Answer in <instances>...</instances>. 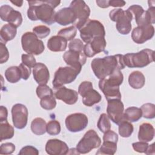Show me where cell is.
I'll return each mask as SVG.
<instances>
[{
  "instance_id": "cell-1",
  "label": "cell",
  "mask_w": 155,
  "mask_h": 155,
  "mask_svg": "<svg viewBox=\"0 0 155 155\" xmlns=\"http://www.w3.org/2000/svg\"><path fill=\"white\" fill-rule=\"evenodd\" d=\"M28 9L27 16L31 21L40 20L48 25L54 24L55 21L54 8L59 5L60 1H28Z\"/></svg>"
},
{
  "instance_id": "cell-2",
  "label": "cell",
  "mask_w": 155,
  "mask_h": 155,
  "mask_svg": "<svg viewBox=\"0 0 155 155\" xmlns=\"http://www.w3.org/2000/svg\"><path fill=\"white\" fill-rule=\"evenodd\" d=\"M123 56L117 54L93 59L91 62V67L94 75L97 78L102 79L108 77L116 70L124 69L125 65Z\"/></svg>"
},
{
  "instance_id": "cell-3",
  "label": "cell",
  "mask_w": 155,
  "mask_h": 155,
  "mask_svg": "<svg viewBox=\"0 0 155 155\" xmlns=\"http://www.w3.org/2000/svg\"><path fill=\"white\" fill-rule=\"evenodd\" d=\"M124 76L120 70H117L108 77L100 79L99 88L107 101L121 99L119 86L122 84Z\"/></svg>"
},
{
  "instance_id": "cell-4",
  "label": "cell",
  "mask_w": 155,
  "mask_h": 155,
  "mask_svg": "<svg viewBox=\"0 0 155 155\" xmlns=\"http://www.w3.org/2000/svg\"><path fill=\"white\" fill-rule=\"evenodd\" d=\"M154 51L145 48L137 53H129L123 56L125 66L129 68H143L154 61Z\"/></svg>"
},
{
  "instance_id": "cell-5",
  "label": "cell",
  "mask_w": 155,
  "mask_h": 155,
  "mask_svg": "<svg viewBox=\"0 0 155 155\" xmlns=\"http://www.w3.org/2000/svg\"><path fill=\"white\" fill-rule=\"evenodd\" d=\"M110 18L115 22L117 30L122 35H128L131 30L133 15L128 10L122 8H115L110 11Z\"/></svg>"
},
{
  "instance_id": "cell-6",
  "label": "cell",
  "mask_w": 155,
  "mask_h": 155,
  "mask_svg": "<svg viewBox=\"0 0 155 155\" xmlns=\"http://www.w3.org/2000/svg\"><path fill=\"white\" fill-rule=\"evenodd\" d=\"M82 41L86 44L97 37H105V31L103 24L95 19H88L79 30Z\"/></svg>"
},
{
  "instance_id": "cell-7",
  "label": "cell",
  "mask_w": 155,
  "mask_h": 155,
  "mask_svg": "<svg viewBox=\"0 0 155 155\" xmlns=\"http://www.w3.org/2000/svg\"><path fill=\"white\" fill-rule=\"evenodd\" d=\"M81 68L71 66L60 67L56 71L52 85L54 89L64 86L65 84L73 82L79 74Z\"/></svg>"
},
{
  "instance_id": "cell-8",
  "label": "cell",
  "mask_w": 155,
  "mask_h": 155,
  "mask_svg": "<svg viewBox=\"0 0 155 155\" xmlns=\"http://www.w3.org/2000/svg\"><path fill=\"white\" fill-rule=\"evenodd\" d=\"M22 49L27 53L33 55H39L45 50L43 42L32 32L28 31L24 33L21 37Z\"/></svg>"
},
{
  "instance_id": "cell-9",
  "label": "cell",
  "mask_w": 155,
  "mask_h": 155,
  "mask_svg": "<svg viewBox=\"0 0 155 155\" xmlns=\"http://www.w3.org/2000/svg\"><path fill=\"white\" fill-rule=\"evenodd\" d=\"M101 139L94 130L87 131L76 145V151L79 154H87L93 149L100 147Z\"/></svg>"
},
{
  "instance_id": "cell-10",
  "label": "cell",
  "mask_w": 155,
  "mask_h": 155,
  "mask_svg": "<svg viewBox=\"0 0 155 155\" xmlns=\"http://www.w3.org/2000/svg\"><path fill=\"white\" fill-rule=\"evenodd\" d=\"M82 98V103L87 107H91L99 103L102 99L100 93L93 88V84L90 81H84L80 84L78 92Z\"/></svg>"
},
{
  "instance_id": "cell-11",
  "label": "cell",
  "mask_w": 155,
  "mask_h": 155,
  "mask_svg": "<svg viewBox=\"0 0 155 155\" xmlns=\"http://www.w3.org/2000/svg\"><path fill=\"white\" fill-rule=\"evenodd\" d=\"M70 7L74 11L76 20L74 23V27L79 30L87 21L90 15V8L85 1L74 0L71 2Z\"/></svg>"
},
{
  "instance_id": "cell-12",
  "label": "cell",
  "mask_w": 155,
  "mask_h": 155,
  "mask_svg": "<svg viewBox=\"0 0 155 155\" xmlns=\"http://www.w3.org/2000/svg\"><path fill=\"white\" fill-rule=\"evenodd\" d=\"M87 116L81 113H76L68 115L65 120L67 129L73 133L80 132L88 125Z\"/></svg>"
},
{
  "instance_id": "cell-13",
  "label": "cell",
  "mask_w": 155,
  "mask_h": 155,
  "mask_svg": "<svg viewBox=\"0 0 155 155\" xmlns=\"http://www.w3.org/2000/svg\"><path fill=\"white\" fill-rule=\"evenodd\" d=\"M107 113L108 117L117 125L125 120L124 117V105L121 99H111L108 101Z\"/></svg>"
},
{
  "instance_id": "cell-14",
  "label": "cell",
  "mask_w": 155,
  "mask_h": 155,
  "mask_svg": "<svg viewBox=\"0 0 155 155\" xmlns=\"http://www.w3.org/2000/svg\"><path fill=\"white\" fill-rule=\"evenodd\" d=\"M28 111L25 105L16 104L12 108V116L13 125L17 129L24 128L27 124Z\"/></svg>"
},
{
  "instance_id": "cell-15",
  "label": "cell",
  "mask_w": 155,
  "mask_h": 155,
  "mask_svg": "<svg viewBox=\"0 0 155 155\" xmlns=\"http://www.w3.org/2000/svg\"><path fill=\"white\" fill-rule=\"evenodd\" d=\"M0 17L3 21L8 22L15 26L19 27L22 22V16L19 11L15 10L8 5H2L0 7Z\"/></svg>"
},
{
  "instance_id": "cell-16",
  "label": "cell",
  "mask_w": 155,
  "mask_h": 155,
  "mask_svg": "<svg viewBox=\"0 0 155 155\" xmlns=\"http://www.w3.org/2000/svg\"><path fill=\"white\" fill-rule=\"evenodd\" d=\"M154 34V28L153 25H140L135 27L131 32L133 41L139 44H142L151 39Z\"/></svg>"
},
{
  "instance_id": "cell-17",
  "label": "cell",
  "mask_w": 155,
  "mask_h": 155,
  "mask_svg": "<svg viewBox=\"0 0 155 155\" xmlns=\"http://www.w3.org/2000/svg\"><path fill=\"white\" fill-rule=\"evenodd\" d=\"M107 42L105 37H97L84 45L83 52L88 58H91L105 49Z\"/></svg>"
},
{
  "instance_id": "cell-18",
  "label": "cell",
  "mask_w": 155,
  "mask_h": 155,
  "mask_svg": "<svg viewBox=\"0 0 155 155\" xmlns=\"http://www.w3.org/2000/svg\"><path fill=\"white\" fill-rule=\"evenodd\" d=\"M63 59L65 63L71 67L81 68L87 61V56L84 52L68 50L63 55Z\"/></svg>"
},
{
  "instance_id": "cell-19",
  "label": "cell",
  "mask_w": 155,
  "mask_h": 155,
  "mask_svg": "<svg viewBox=\"0 0 155 155\" xmlns=\"http://www.w3.org/2000/svg\"><path fill=\"white\" fill-rule=\"evenodd\" d=\"M45 150L50 155L67 154L69 151L67 143L58 139H49L46 143Z\"/></svg>"
},
{
  "instance_id": "cell-20",
  "label": "cell",
  "mask_w": 155,
  "mask_h": 155,
  "mask_svg": "<svg viewBox=\"0 0 155 155\" xmlns=\"http://www.w3.org/2000/svg\"><path fill=\"white\" fill-rule=\"evenodd\" d=\"M54 97L68 105H73L78 100V93L73 89L62 86L55 89Z\"/></svg>"
},
{
  "instance_id": "cell-21",
  "label": "cell",
  "mask_w": 155,
  "mask_h": 155,
  "mask_svg": "<svg viewBox=\"0 0 155 155\" xmlns=\"http://www.w3.org/2000/svg\"><path fill=\"white\" fill-rule=\"evenodd\" d=\"M76 20L75 13L70 7L61 8L55 14V21L61 25L74 24Z\"/></svg>"
},
{
  "instance_id": "cell-22",
  "label": "cell",
  "mask_w": 155,
  "mask_h": 155,
  "mask_svg": "<svg viewBox=\"0 0 155 155\" xmlns=\"http://www.w3.org/2000/svg\"><path fill=\"white\" fill-rule=\"evenodd\" d=\"M33 78L39 85H46L50 78V73L47 66L41 63H36L33 70Z\"/></svg>"
},
{
  "instance_id": "cell-23",
  "label": "cell",
  "mask_w": 155,
  "mask_h": 155,
  "mask_svg": "<svg viewBox=\"0 0 155 155\" xmlns=\"http://www.w3.org/2000/svg\"><path fill=\"white\" fill-rule=\"evenodd\" d=\"M67 47V41L63 37L56 35L51 37L47 41V47L51 51H63Z\"/></svg>"
},
{
  "instance_id": "cell-24",
  "label": "cell",
  "mask_w": 155,
  "mask_h": 155,
  "mask_svg": "<svg viewBox=\"0 0 155 155\" xmlns=\"http://www.w3.org/2000/svg\"><path fill=\"white\" fill-rule=\"evenodd\" d=\"M154 136L153 126L149 123H143L139 126L138 139L139 141L148 142L151 141Z\"/></svg>"
},
{
  "instance_id": "cell-25",
  "label": "cell",
  "mask_w": 155,
  "mask_h": 155,
  "mask_svg": "<svg viewBox=\"0 0 155 155\" xmlns=\"http://www.w3.org/2000/svg\"><path fill=\"white\" fill-rule=\"evenodd\" d=\"M16 27L11 24H7L3 25L0 31L1 42L5 44L9 41L15 38L16 35Z\"/></svg>"
},
{
  "instance_id": "cell-26",
  "label": "cell",
  "mask_w": 155,
  "mask_h": 155,
  "mask_svg": "<svg viewBox=\"0 0 155 155\" xmlns=\"http://www.w3.org/2000/svg\"><path fill=\"white\" fill-rule=\"evenodd\" d=\"M145 83V78L143 74L139 71H134L128 77V84L134 89H140Z\"/></svg>"
},
{
  "instance_id": "cell-27",
  "label": "cell",
  "mask_w": 155,
  "mask_h": 155,
  "mask_svg": "<svg viewBox=\"0 0 155 155\" xmlns=\"http://www.w3.org/2000/svg\"><path fill=\"white\" fill-rule=\"evenodd\" d=\"M142 116V111L140 108L136 107H128L124 113V119L130 122L138 121Z\"/></svg>"
},
{
  "instance_id": "cell-28",
  "label": "cell",
  "mask_w": 155,
  "mask_h": 155,
  "mask_svg": "<svg viewBox=\"0 0 155 155\" xmlns=\"http://www.w3.org/2000/svg\"><path fill=\"white\" fill-rule=\"evenodd\" d=\"M47 128V124L44 119L41 117L35 118L31 123V130L36 135L45 134Z\"/></svg>"
},
{
  "instance_id": "cell-29",
  "label": "cell",
  "mask_w": 155,
  "mask_h": 155,
  "mask_svg": "<svg viewBox=\"0 0 155 155\" xmlns=\"http://www.w3.org/2000/svg\"><path fill=\"white\" fill-rule=\"evenodd\" d=\"M5 78L10 83H16L22 78L21 72L18 66H12L5 71Z\"/></svg>"
},
{
  "instance_id": "cell-30",
  "label": "cell",
  "mask_w": 155,
  "mask_h": 155,
  "mask_svg": "<svg viewBox=\"0 0 155 155\" xmlns=\"http://www.w3.org/2000/svg\"><path fill=\"white\" fill-rule=\"evenodd\" d=\"M15 133L13 127L8 121L0 122V141L9 139L13 137Z\"/></svg>"
},
{
  "instance_id": "cell-31",
  "label": "cell",
  "mask_w": 155,
  "mask_h": 155,
  "mask_svg": "<svg viewBox=\"0 0 155 155\" xmlns=\"http://www.w3.org/2000/svg\"><path fill=\"white\" fill-rule=\"evenodd\" d=\"M117 151V143L109 141L104 140L101 147L96 152V154H114Z\"/></svg>"
},
{
  "instance_id": "cell-32",
  "label": "cell",
  "mask_w": 155,
  "mask_h": 155,
  "mask_svg": "<svg viewBox=\"0 0 155 155\" xmlns=\"http://www.w3.org/2000/svg\"><path fill=\"white\" fill-rule=\"evenodd\" d=\"M133 130V125L127 120H124L119 124V134L122 137H129L132 134Z\"/></svg>"
},
{
  "instance_id": "cell-33",
  "label": "cell",
  "mask_w": 155,
  "mask_h": 155,
  "mask_svg": "<svg viewBox=\"0 0 155 155\" xmlns=\"http://www.w3.org/2000/svg\"><path fill=\"white\" fill-rule=\"evenodd\" d=\"M97 126L99 130L103 133H105L110 130L111 123L110 121V118L107 114L102 113L101 114L97 121Z\"/></svg>"
},
{
  "instance_id": "cell-34",
  "label": "cell",
  "mask_w": 155,
  "mask_h": 155,
  "mask_svg": "<svg viewBox=\"0 0 155 155\" xmlns=\"http://www.w3.org/2000/svg\"><path fill=\"white\" fill-rule=\"evenodd\" d=\"M40 105L44 110H51L54 109L56 105V101L54 95L47 96L41 99Z\"/></svg>"
},
{
  "instance_id": "cell-35",
  "label": "cell",
  "mask_w": 155,
  "mask_h": 155,
  "mask_svg": "<svg viewBox=\"0 0 155 155\" xmlns=\"http://www.w3.org/2000/svg\"><path fill=\"white\" fill-rule=\"evenodd\" d=\"M140 110L142 115L146 119H153L155 117V105L152 103H146L143 104Z\"/></svg>"
},
{
  "instance_id": "cell-36",
  "label": "cell",
  "mask_w": 155,
  "mask_h": 155,
  "mask_svg": "<svg viewBox=\"0 0 155 155\" xmlns=\"http://www.w3.org/2000/svg\"><path fill=\"white\" fill-rule=\"evenodd\" d=\"M76 33L77 28L73 25L61 29L58 31V35L64 38L68 41L73 40V38L76 36Z\"/></svg>"
},
{
  "instance_id": "cell-37",
  "label": "cell",
  "mask_w": 155,
  "mask_h": 155,
  "mask_svg": "<svg viewBox=\"0 0 155 155\" xmlns=\"http://www.w3.org/2000/svg\"><path fill=\"white\" fill-rule=\"evenodd\" d=\"M46 131L48 134L52 136L59 134L61 132L60 123L56 120H52L49 121L47 124Z\"/></svg>"
},
{
  "instance_id": "cell-38",
  "label": "cell",
  "mask_w": 155,
  "mask_h": 155,
  "mask_svg": "<svg viewBox=\"0 0 155 155\" xmlns=\"http://www.w3.org/2000/svg\"><path fill=\"white\" fill-rule=\"evenodd\" d=\"M33 33L39 39H43L49 35L50 29L45 25H38L33 28Z\"/></svg>"
},
{
  "instance_id": "cell-39",
  "label": "cell",
  "mask_w": 155,
  "mask_h": 155,
  "mask_svg": "<svg viewBox=\"0 0 155 155\" xmlns=\"http://www.w3.org/2000/svg\"><path fill=\"white\" fill-rule=\"evenodd\" d=\"M36 93L38 97L40 99H42L47 96L53 95L52 89H51L47 85H39L36 88Z\"/></svg>"
},
{
  "instance_id": "cell-40",
  "label": "cell",
  "mask_w": 155,
  "mask_h": 155,
  "mask_svg": "<svg viewBox=\"0 0 155 155\" xmlns=\"http://www.w3.org/2000/svg\"><path fill=\"white\" fill-rule=\"evenodd\" d=\"M84 45L83 42L79 39H74L68 44V48L70 50L76 51H83Z\"/></svg>"
},
{
  "instance_id": "cell-41",
  "label": "cell",
  "mask_w": 155,
  "mask_h": 155,
  "mask_svg": "<svg viewBox=\"0 0 155 155\" xmlns=\"http://www.w3.org/2000/svg\"><path fill=\"white\" fill-rule=\"evenodd\" d=\"M21 61L22 63L27 65V67L31 68H33L36 64V61L33 54H23L21 56Z\"/></svg>"
},
{
  "instance_id": "cell-42",
  "label": "cell",
  "mask_w": 155,
  "mask_h": 155,
  "mask_svg": "<svg viewBox=\"0 0 155 155\" xmlns=\"http://www.w3.org/2000/svg\"><path fill=\"white\" fill-rule=\"evenodd\" d=\"M15 150V146L13 143L6 142L1 144L0 147L1 154H10Z\"/></svg>"
},
{
  "instance_id": "cell-43",
  "label": "cell",
  "mask_w": 155,
  "mask_h": 155,
  "mask_svg": "<svg viewBox=\"0 0 155 155\" xmlns=\"http://www.w3.org/2000/svg\"><path fill=\"white\" fill-rule=\"evenodd\" d=\"M9 58V52L5 44L0 42V63L6 62Z\"/></svg>"
},
{
  "instance_id": "cell-44",
  "label": "cell",
  "mask_w": 155,
  "mask_h": 155,
  "mask_svg": "<svg viewBox=\"0 0 155 155\" xmlns=\"http://www.w3.org/2000/svg\"><path fill=\"white\" fill-rule=\"evenodd\" d=\"M132 147L135 151L142 153L145 152V151L147 150V149L148 147V144L146 142L139 141V142H136L133 143Z\"/></svg>"
},
{
  "instance_id": "cell-45",
  "label": "cell",
  "mask_w": 155,
  "mask_h": 155,
  "mask_svg": "<svg viewBox=\"0 0 155 155\" xmlns=\"http://www.w3.org/2000/svg\"><path fill=\"white\" fill-rule=\"evenodd\" d=\"M19 154L24 155V154H34L38 155L39 151L34 147L31 145H27L21 148L20 151L19 152Z\"/></svg>"
},
{
  "instance_id": "cell-46",
  "label": "cell",
  "mask_w": 155,
  "mask_h": 155,
  "mask_svg": "<svg viewBox=\"0 0 155 155\" xmlns=\"http://www.w3.org/2000/svg\"><path fill=\"white\" fill-rule=\"evenodd\" d=\"M103 140H109L117 143L118 141V135L114 131L110 130L104 133Z\"/></svg>"
},
{
  "instance_id": "cell-47",
  "label": "cell",
  "mask_w": 155,
  "mask_h": 155,
  "mask_svg": "<svg viewBox=\"0 0 155 155\" xmlns=\"http://www.w3.org/2000/svg\"><path fill=\"white\" fill-rule=\"evenodd\" d=\"M18 67L21 72L22 79L24 80H27L31 74V68L22 63L20 64Z\"/></svg>"
},
{
  "instance_id": "cell-48",
  "label": "cell",
  "mask_w": 155,
  "mask_h": 155,
  "mask_svg": "<svg viewBox=\"0 0 155 155\" xmlns=\"http://www.w3.org/2000/svg\"><path fill=\"white\" fill-rule=\"evenodd\" d=\"M8 111L6 107L4 106L0 107V122L7 120Z\"/></svg>"
},
{
  "instance_id": "cell-49",
  "label": "cell",
  "mask_w": 155,
  "mask_h": 155,
  "mask_svg": "<svg viewBox=\"0 0 155 155\" xmlns=\"http://www.w3.org/2000/svg\"><path fill=\"white\" fill-rule=\"evenodd\" d=\"M108 4L109 6L114 7H122L125 5L126 2L122 0H110Z\"/></svg>"
},
{
  "instance_id": "cell-50",
  "label": "cell",
  "mask_w": 155,
  "mask_h": 155,
  "mask_svg": "<svg viewBox=\"0 0 155 155\" xmlns=\"http://www.w3.org/2000/svg\"><path fill=\"white\" fill-rule=\"evenodd\" d=\"M97 5L101 8H108L109 7V1L108 0H97L96 1Z\"/></svg>"
},
{
  "instance_id": "cell-51",
  "label": "cell",
  "mask_w": 155,
  "mask_h": 155,
  "mask_svg": "<svg viewBox=\"0 0 155 155\" xmlns=\"http://www.w3.org/2000/svg\"><path fill=\"white\" fill-rule=\"evenodd\" d=\"M144 153L146 154H154V143L148 145V147Z\"/></svg>"
},
{
  "instance_id": "cell-52",
  "label": "cell",
  "mask_w": 155,
  "mask_h": 155,
  "mask_svg": "<svg viewBox=\"0 0 155 155\" xmlns=\"http://www.w3.org/2000/svg\"><path fill=\"white\" fill-rule=\"evenodd\" d=\"M10 2L17 7H21L23 4V1H10Z\"/></svg>"
}]
</instances>
